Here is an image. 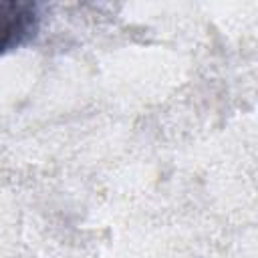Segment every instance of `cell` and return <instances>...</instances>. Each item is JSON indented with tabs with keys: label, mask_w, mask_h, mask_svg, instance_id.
<instances>
[{
	"label": "cell",
	"mask_w": 258,
	"mask_h": 258,
	"mask_svg": "<svg viewBox=\"0 0 258 258\" xmlns=\"http://www.w3.org/2000/svg\"><path fill=\"white\" fill-rule=\"evenodd\" d=\"M40 24V10L34 2L0 0V56L28 42Z\"/></svg>",
	"instance_id": "6da1fadb"
}]
</instances>
